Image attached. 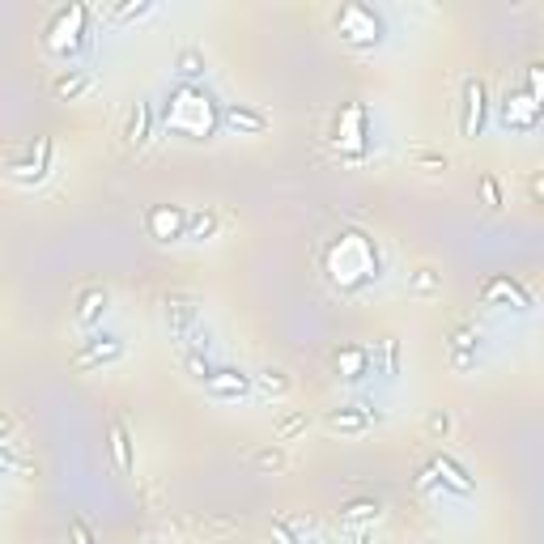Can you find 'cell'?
<instances>
[{
	"instance_id": "38",
	"label": "cell",
	"mask_w": 544,
	"mask_h": 544,
	"mask_svg": "<svg viewBox=\"0 0 544 544\" xmlns=\"http://www.w3.org/2000/svg\"><path fill=\"white\" fill-rule=\"evenodd\" d=\"M383 358H387V375H400V340H383Z\"/></svg>"
},
{
	"instance_id": "15",
	"label": "cell",
	"mask_w": 544,
	"mask_h": 544,
	"mask_svg": "<svg viewBox=\"0 0 544 544\" xmlns=\"http://www.w3.org/2000/svg\"><path fill=\"white\" fill-rule=\"evenodd\" d=\"M107 438H111L115 472L132 476V472H137V451H132V434H128V425H124V421H111V425H107Z\"/></svg>"
},
{
	"instance_id": "20",
	"label": "cell",
	"mask_w": 544,
	"mask_h": 544,
	"mask_svg": "<svg viewBox=\"0 0 544 544\" xmlns=\"http://www.w3.org/2000/svg\"><path fill=\"white\" fill-rule=\"evenodd\" d=\"M85 90H90V72H85V69H69V72H60L56 85H52V94H56L60 102H72V98H81Z\"/></svg>"
},
{
	"instance_id": "3",
	"label": "cell",
	"mask_w": 544,
	"mask_h": 544,
	"mask_svg": "<svg viewBox=\"0 0 544 544\" xmlns=\"http://www.w3.org/2000/svg\"><path fill=\"white\" fill-rule=\"evenodd\" d=\"M336 30H340V39L353 43V47H375L383 39V22L375 17V9H366V5H340L336 9Z\"/></svg>"
},
{
	"instance_id": "6",
	"label": "cell",
	"mask_w": 544,
	"mask_h": 544,
	"mask_svg": "<svg viewBox=\"0 0 544 544\" xmlns=\"http://www.w3.org/2000/svg\"><path fill=\"white\" fill-rule=\"evenodd\" d=\"M145 230L154 243H179L183 230H187V209L179 205H154V209H145Z\"/></svg>"
},
{
	"instance_id": "31",
	"label": "cell",
	"mask_w": 544,
	"mask_h": 544,
	"mask_svg": "<svg viewBox=\"0 0 544 544\" xmlns=\"http://www.w3.org/2000/svg\"><path fill=\"white\" fill-rule=\"evenodd\" d=\"M413 167L417 170H425V175H438V170H447L451 162H447V154H438V149H413Z\"/></svg>"
},
{
	"instance_id": "36",
	"label": "cell",
	"mask_w": 544,
	"mask_h": 544,
	"mask_svg": "<svg viewBox=\"0 0 544 544\" xmlns=\"http://www.w3.org/2000/svg\"><path fill=\"white\" fill-rule=\"evenodd\" d=\"M26 463H22V455H17L9 443H0V476H9V472H22Z\"/></svg>"
},
{
	"instance_id": "18",
	"label": "cell",
	"mask_w": 544,
	"mask_h": 544,
	"mask_svg": "<svg viewBox=\"0 0 544 544\" xmlns=\"http://www.w3.org/2000/svg\"><path fill=\"white\" fill-rule=\"evenodd\" d=\"M149 132H154V102H149V98H137V107L128 111L124 140L132 145V149H140V145L149 140Z\"/></svg>"
},
{
	"instance_id": "17",
	"label": "cell",
	"mask_w": 544,
	"mask_h": 544,
	"mask_svg": "<svg viewBox=\"0 0 544 544\" xmlns=\"http://www.w3.org/2000/svg\"><path fill=\"white\" fill-rule=\"evenodd\" d=\"M107 302H111V298H107L102 285H85V290L77 293V310H72V320L81 323V328H94V323L107 315Z\"/></svg>"
},
{
	"instance_id": "8",
	"label": "cell",
	"mask_w": 544,
	"mask_h": 544,
	"mask_svg": "<svg viewBox=\"0 0 544 544\" xmlns=\"http://www.w3.org/2000/svg\"><path fill=\"white\" fill-rule=\"evenodd\" d=\"M540 119V102L523 90H506L502 94V128H515V132H531Z\"/></svg>"
},
{
	"instance_id": "11",
	"label": "cell",
	"mask_w": 544,
	"mask_h": 544,
	"mask_svg": "<svg viewBox=\"0 0 544 544\" xmlns=\"http://www.w3.org/2000/svg\"><path fill=\"white\" fill-rule=\"evenodd\" d=\"M205 391L217 400H243L252 391V375L238 370V366H213V375L205 378Z\"/></svg>"
},
{
	"instance_id": "37",
	"label": "cell",
	"mask_w": 544,
	"mask_h": 544,
	"mask_svg": "<svg viewBox=\"0 0 544 544\" xmlns=\"http://www.w3.org/2000/svg\"><path fill=\"white\" fill-rule=\"evenodd\" d=\"M69 540H72V544H98L85 519H72V523H69Z\"/></svg>"
},
{
	"instance_id": "26",
	"label": "cell",
	"mask_w": 544,
	"mask_h": 544,
	"mask_svg": "<svg viewBox=\"0 0 544 544\" xmlns=\"http://www.w3.org/2000/svg\"><path fill=\"white\" fill-rule=\"evenodd\" d=\"M438 290H443V277H438L430 264L413 268V277H408V293H417V298H434Z\"/></svg>"
},
{
	"instance_id": "35",
	"label": "cell",
	"mask_w": 544,
	"mask_h": 544,
	"mask_svg": "<svg viewBox=\"0 0 544 544\" xmlns=\"http://www.w3.org/2000/svg\"><path fill=\"white\" fill-rule=\"evenodd\" d=\"M183 340H187V353H205V358H209V345H213L209 328H192V332L183 336Z\"/></svg>"
},
{
	"instance_id": "2",
	"label": "cell",
	"mask_w": 544,
	"mask_h": 544,
	"mask_svg": "<svg viewBox=\"0 0 544 544\" xmlns=\"http://www.w3.org/2000/svg\"><path fill=\"white\" fill-rule=\"evenodd\" d=\"M328 268H332V277L340 272V268H353V272H349V290L358 285V281H375L378 277L375 243H370L366 234H340V243L328 252Z\"/></svg>"
},
{
	"instance_id": "13",
	"label": "cell",
	"mask_w": 544,
	"mask_h": 544,
	"mask_svg": "<svg viewBox=\"0 0 544 544\" xmlns=\"http://www.w3.org/2000/svg\"><path fill=\"white\" fill-rule=\"evenodd\" d=\"M162 320H167V328L175 336H187L196 328V298L183 290H170L162 298Z\"/></svg>"
},
{
	"instance_id": "19",
	"label": "cell",
	"mask_w": 544,
	"mask_h": 544,
	"mask_svg": "<svg viewBox=\"0 0 544 544\" xmlns=\"http://www.w3.org/2000/svg\"><path fill=\"white\" fill-rule=\"evenodd\" d=\"M323 425L336 434H362L366 425H370V413H366V408H332V413L323 417Z\"/></svg>"
},
{
	"instance_id": "4",
	"label": "cell",
	"mask_w": 544,
	"mask_h": 544,
	"mask_svg": "<svg viewBox=\"0 0 544 544\" xmlns=\"http://www.w3.org/2000/svg\"><path fill=\"white\" fill-rule=\"evenodd\" d=\"M85 17H90L85 5L60 9L56 22H52V30H47V52H56V56H72V52H81V47H85Z\"/></svg>"
},
{
	"instance_id": "10",
	"label": "cell",
	"mask_w": 544,
	"mask_h": 544,
	"mask_svg": "<svg viewBox=\"0 0 544 544\" xmlns=\"http://www.w3.org/2000/svg\"><path fill=\"white\" fill-rule=\"evenodd\" d=\"M52 154H56V140L39 137V140H34V149H30V157H26V162H14L9 175H14L17 183H43L47 175H52Z\"/></svg>"
},
{
	"instance_id": "25",
	"label": "cell",
	"mask_w": 544,
	"mask_h": 544,
	"mask_svg": "<svg viewBox=\"0 0 544 544\" xmlns=\"http://www.w3.org/2000/svg\"><path fill=\"white\" fill-rule=\"evenodd\" d=\"M217 234V213L213 209H196L187 213V230H183V238H192V243H205V238Z\"/></svg>"
},
{
	"instance_id": "28",
	"label": "cell",
	"mask_w": 544,
	"mask_h": 544,
	"mask_svg": "<svg viewBox=\"0 0 544 544\" xmlns=\"http://www.w3.org/2000/svg\"><path fill=\"white\" fill-rule=\"evenodd\" d=\"M307 425H310L307 413H285V417L277 421L272 438H277V443H290V438H298V434H307Z\"/></svg>"
},
{
	"instance_id": "1",
	"label": "cell",
	"mask_w": 544,
	"mask_h": 544,
	"mask_svg": "<svg viewBox=\"0 0 544 544\" xmlns=\"http://www.w3.org/2000/svg\"><path fill=\"white\" fill-rule=\"evenodd\" d=\"M209 94H200L196 85H179L175 94L167 98V124L175 137H187V140H209L213 124H217V111L205 107Z\"/></svg>"
},
{
	"instance_id": "29",
	"label": "cell",
	"mask_w": 544,
	"mask_h": 544,
	"mask_svg": "<svg viewBox=\"0 0 544 544\" xmlns=\"http://www.w3.org/2000/svg\"><path fill=\"white\" fill-rule=\"evenodd\" d=\"M451 430H455V421H451L447 408H434L430 417H425V434H430V443H447Z\"/></svg>"
},
{
	"instance_id": "40",
	"label": "cell",
	"mask_w": 544,
	"mask_h": 544,
	"mask_svg": "<svg viewBox=\"0 0 544 544\" xmlns=\"http://www.w3.org/2000/svg\"><path fill=\"white\" fill-rule=\"evenodd\" d=\"M9 430H14V421H9V417H5V413H0V443L9 438Z\"/></svg>"
},
{
	"instance_id": "33",
	"label": "cell",
	"mask_w": 544,
	"mask_h": 544,
	"mask_svg": "<svg viewBox=\"0 0 544 544\" xmlns=\"http://www.w3.org/2000/svg\"><path fill=\"white\" fill-rule=\"evenodd\" d=\"M154 14V0H140V5H119V9H111L115 22H132V17H145Z\"/></svg>"
},
{
	"instance_id": "16",
	"label": "cell",
	"mask_w": 544,
	"mask_h": 544,
	"mask_svg": "<svg viewBox=\"0 0 544 544\" xmlns=\"http://www.w3.org/2000/svg\"><path fill=\"white\" fill-rule=\"evenodd\" d=\"M370 366H375V358H370L366 345H345V349H336V370H340L345 383H362V378L370 375Z\"/></svg>"
},
{
	"instance_id": "14",
	"label": "cell",
	"mask_w": 544,
	"mask_h": 544,
	"mask_svg": "<svg viewBox=\"0 0 544 544\" xmlns=\"http://www.w3.org/2000/svg\"><path fill=\"white\" fill-rule=\"evenodd\" d=\"M217 119H222L230 132H238V137H260V132L268 128V115L255 111V107H247V102H230V107H222Z\"/></svg>"
},
{
	"instance_id": "21",
	"label": "cell",
	"mask_w": 544,
	"mask_h": 544,
	"mask_svg": "<svg viewBox=\"0 0 544 544\" xmlns=\"http://www.w3.org/2000/svg\"><path fill=\"white\" fill-rule=\"evenodd\" d=\"M175 72H179V85H192L205 77V52L200 47H183L175 56Z\"/></svg>"
},
{
	"instance_id": "24",
	"label": "cell",
	"mask_w": 544,
	"mask_h": 544,
	"mask_svg": "<svg viewBox=\"0 0 544 544\" xmlns=\"http://www.w3.org/2000/svg\"><path fill=\"white\" fill-rule=\"evenodd\" d=\"M447 345L455 358H476V345H481V332H476L472 323H455L447 336Z\"/></svg>"
},
{
	"instance_id": "39",
	"label": "cell",
	"mask_w": 544,
	"mask_h": 544,
	"mask_svg": "<svg viewBox=\"0 0 544 544\" xmlns=\"http://www.w3.org/2000/svg\"><path fill=\"white\" fill-rule=\"evenodd\" d=\"M268 531H272V540H277V544H302L298 536H293V528L285 523V519H272V528H268Z\"/></svg>"
},
{
	"instance_id": "5",
	"label": "cell",
	"mask_w": 544,
	"mask_h": 544,
	"mask_svg": "<svg viewBox=\"0 0 544 544\" xmlns=\"http://www.w3.org/2000/svg\"><path fill=\"white\" fill-rule=\"evenodd\" d=\"M489 119V90L481 77H463V102H460V132L468 140H476L485 132Z\"/></svg>"
},
{
	"instance_id": "12",
	"label": "cell",
	"mask_w": 544,
	"mask_h": 544,
	"mask_svg": "<svg viewBox=\"0 0 544 544\" xmlns=\"http://www.w3.org/2000/svg\"><path fill=\"white\" fill-rule=\"evenodd\" d=\"M481 298H485L489 307H511V310H519V315L531 310V293L511 277H489L485 290H481Z\"/></svg>"
},
{
	"instance_id": "7",
	"label": "cell",
	"mask_w": 544,
	"mask_h": 544,
	"mask_svg": "<svg viewBox=\"0 0 544 544\" xmlns=\"http://www.w3.org/2000/svg\"><path fill=\"white\" fill-rule=\"evenodd\" d=\"M119 358H124V340L102 332V336H90L81 349L72 353V366H77V370H98V366L119 362Z\"/></svg>"
},
{
	"instance_id": "9",
	"label": "cell",
	"mask_w": 544,
	"mask_h": 544,
	"mask_svg": "<svg viewBox=\"0 0 544 544\" xmlns=\"http://www.w3.org/2000/svg\"><path fill=\"white\" fill-rule=\"evenodd\" d=\"M430 468H434V485L451 489V493H460V498H472L476 493V481L468 476V468H463L460 460H451L447 451H438L430 460Z\"/></svg>"
},
{
	"instance_id": "23",
	"label": "cell",
	"mask_w": 544,
	"mask_h": 544,
	"mask_svg": "<svg viewBox=\"0 0 544 544\" xmlns=\"http://www.w3.org/2000/svg\"><path fill=\"white\" fill-rule=\"evenodd\" d=\"M252 387H260L264 391V396H290V375H285V370H281V366H264V370H260V375H252Z\"/></svg>"
},
{
	"instance_id": "34",
	"label": "cell",
	"mask_w": 544,
	"mask_h": 544,
	"mask_svg": "<svg viewBox=\"0 0 544 544\" xmlns=\"http://www.w3.org/2000/svg\"><path fill=\"white\" fill-rule=\"evenodd\" d=\"M481 196H485V209H502V187L493 175H481Z\"/></svg>"
},
{
	"instance_id": "22",
	"label": "cell",
	"mask_w": 544,
	"mask_h": 544,
	"mask_svg": "<svg viewBox=\"0 0 544 544\" xmlns=\"http://www.w3.org/2000/svg\"><path fill=\"white\" fill-rule=\"evenodd\" d=\"M179 528H187V531H196V536H234V531H243V523L238 519H183Z\"/></svg>"
},
{
	"instance_id": "30",
	"label": "cell",
	"mask_w": 544,
	"mask_h": 544,
	"mask_svg": "<svg viewBox=\"0 0 544 544\" xmlns=\"http://www.w3.org/2000/svg\"><path fill=\"white\" fill-rule=\"evenodd\" d=\"M255 468H260V472H285V468H290V455L272 443V447L255 451Z\"/></svg>"
},
{
	"instance_id": "27",
	"label": "cell",
	"mask_w": 544,
	"mask_h": 544,
	"mask_svg": "<svg viewBox=\"0 0 544 544\" xmlns=\"http://www.w3.org/2000/svg\"><path fill=\"white\" fill-rule=\"evenodd\" d=\"M378 511H383L378 498H353V502L340 511V519H345V523H375Z\"/></svg>"
},
{
	"instance_id": "41",
	"label": "cell",
	"mask_w": 544,
	"mask_h": 544,
	"mask_svg": "<svg viewBox=\"0 0 544 544\" xmlns=\"http://www.w3.org/2000/svg\"><path fill=\"white\" fill-rule=\"evenodd\" d=\"M310 544H328V540H323V536H315V540H310Z\"/></svg>"
},
{
	"instance_id": "32",
	"label": "cell",
	"mask_w": 544,
	"mask_h": 544,
	"mask_svg": "<svg viewBox=\"0 0 544 544\" xmlns=\"http://www.w3.org/2000/svg\"><path fill=\"white\" fill-rule=\"evenodd\" d=\"M183 370H187L196 383H205V378L213 375V362L205 358V353H183Z\"/></svg>"
}]
</instances>
